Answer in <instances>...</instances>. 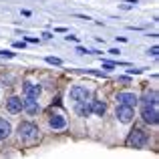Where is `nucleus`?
Segmentation results:
<instances>
[{
    "mask_svg": "<svg viewBox=\"0 0 159 159\" xmlns=\"http://www.w3.org/2000/svg\"><path fill=\"white\" fill-rule=\"evenodd\" d=\"M18 139L24 145H34L40 141V129L39 125H34L32 121H24L18 125Z\"/></svg>",
    "mask_w": 159,
    "mask_h": 159,
    "instance_id": "f257e3e1",
    "label": "nucleus"
},
{
    "mask_svg": "<svg viewBox=\"0 0 159 159\" xmlns=\"http://www.w3.org/2000/svg\"><path fill=\"white\" fill-rule=\"evenodd\" d=\"M145 143H147V135H145L143 129H133L131 133H129L127 137V145L129 147H145Z\"/></svg>",
    "mask_w": 159,
    "mask_h": 159,
    "instance_id": "f03ea898",
    "label": "nucleus"
},
{
    "mask_svg": "<svg viewBox=\"0 0 159 159\" xmlns=\"http://www.w3.org/2000/svg\"><path fill=\"white\" fill-rule=\"evenodd\" d=\"M141 115H143V121L149 125H157L159 123V111L157 105H143L141 109Z\"/></svg>",
    "mask_w": 159,
    "mask_h": 159,
    "instance_id": "7ed1b4c3",
    "label": "nucleus"
},
{
    "mask_svg": "<svg viewBox=\"0 0 159 159\" xmlns=\"http://www.w3.org/2000/svg\"><path fill=\"white\" fill-rule=\"evenodd\" d=\"M48 125H51L52 131H61V129H65V127H66V119H65V115H61L58 111H52V113H51V117H48Z\"/></svg>",
    "mask_w": 159,
    "mask_h": 159,
    "instance_id": "20e7f679",
    "label": "nucleus"
},
{
    "mask_svg": "<svg viewBox=\"0 0 159 159\" xmlns=\"http://www.w3.org/2000/svg\"><path fill=\"white\" fill-rule=\"evenodd\" d=\"M133 117H135L133 107H127V105H119L117 107V119H119L121 123H131Z\"/></svg>",
    "mask_w": 159,
    "mask_h": 159,
    "instance_id": "39448f33",
    "label": "nucleus"
},
{
    "mask_svg": "<svg viewBox=\"0 0 159 159\" xmlns=\"http://www.w3.org/2000/svg\"><path fill=\"white\" fill-rule=\"evenodd\" d=\"M89 89L87 87H83V85H75L73 89H70V99H73L75 103H79V101H87L89 99Z\"/></svg>",
    "mask_w": 159,
    "mask_h": 159,
    "instance_id": "423d86ee",
    "label": "nucleus"
},
{
    "mask_svg": "<svg viewBox=\"0 0 159 159\" xmlns=\"http://www.w3.org/2000/svg\"><path fill=\"white\" fill-rule=\"evenodd\" d=\"M117 103L119 105H127V107H133L135 109V105L139 103V99H137L135 93H117Z\"/></svg>",
    "mask_w": 159,
    "mask_h": 159,
    "instance_id": "0eeeda50",
    "label": "nucleus"
},
{
    "mask_svg": "<svg viewBox=\"0 0 159 159\" xmlns=\"http://www.w3.org/2000/svg\"><path fill=\"white\" fill-rule=\"evenodd\" d=\"M22 111H26L28 115H39V113H40V107H39V103H36V99L24 97L22 99Z\"/></svg>",
    "mask_w": 159,
    "mask_h": 159,
    "instance_id": "6e6552de",
    "label": "nucleus"
},
{
    "mask_svg": "<svg viewBox=\"0 0 159 159\" xmlns=\"http://www.w3.org/2000/svg\"><path fill=\"white\" fill-rule=\"evenodd\" d=\"M22 93H24V97L39 99V95H40V85H39V83H30V81H26V83L22 85Z\"/></svg>",
    "mask_w": 159,
    "mask_h": 159,
    "instance_id": "1a4fd4ad",
    "label": "nucleus"
},
{
    "mask_svg": "<svg viewBox=\"0 0 159 159\" xmlns=\"http://www.w3.org/2000/svg\"><path fill=\"white\" fill-rule=\"evenodd\" d=\"M6 109L10 113H20V111H22V99H20V97H10L6 101Z\"/></svg>",
    "mask_w": 159,
    "mask_h": 159,
    "instance_id": "9d476101",
    "label": "nucleus"
},
{
    "mask_svg": "<svg viewBox=\"0 0 159 159\" xmlns=\"http://www.w3.org/2000/svg\"><path fill=\"white\" fill-rule=\"evenodd\" d=\"M75 111H77V115H81V117L91 115V103H89V99H87V101H79L77 107H75Z\"/></svg>",
    "mask_w": 159,
    "mask_h": 159,
    "instance_id": "9b49d317",
    "label": "nucleus"
},
{
    "mask_svg": "<svg viewBox=\"0 0 159 159\" xmlns=\"http://www.w3.org/2000/svg\"><path fill=\"white\" fill-rule=\"evenodd\" d=\"M105 111H107V105H105V103H101V101H93V103H91V113H93V115H99V117H101Z\"/></svg>",
    "mask_w": 159,
    "mask_h": 159,
    "instance_id": "f8f14e48",
    "label": "nucleus"
},
{
    "mask_svg": "<svg viewBox=\"0 0 159 159\" xmlns=\"http://www.w3.org/2000/svg\"><path fill=\"white\" fill-rule=\"evenodd\" d=\"M143 105H157V91H147L143 95Z\"/></svg>",
    "mask_w": 159,
    "mask_h": 159,
    "instance_id": "ddd939ff",
    "label": "nucleus"
},
{
    "mask_svg": "<svg viewBox=\"0 0 159 159\" xmlns=\"http://www.w3.org/2000/svg\"><path fill=\"white\" fill-rule=\"evenodd\" d=\"M8 135H10V123L0 119V139H6Z\"/></svg>",
    "mask_w": 159,
    "mask_h": 159,
    "instance_id": "4468645a",
    "label": "nucleus"
},
{
    "mask_svg": "<svg viewBox=\"0 0 159 159\" xmlns=\"http://www.w3.org/2000/svg\"><path fill=\"white\" fill-rule=\"evenodd\" d=\"M47 62H48V65H54V66H61L62 65V61H61V58H57V57H47Z\"/></svg>",
    "mask_w": 159,
    "mask_h": 159,
    "instance_id": "2eb2a0df",
    "label": "nucleus"
},
{
    "mask_svg": "<svg viewBox=\"0 0 159 159\" xmlns=\"http://www.w3.org/2000/svg\"><path fill=\"white\" fill-rule=\"evenodd\" d=\"M77 52L79 54H91L93 51H89V48H85V47H77Z\"/></svg>",
    "mask_w": 159,
    "mask_h": 159,
    "instance_id": "dca6fc26",
    "label": "nucleus"
},
{
    "mask_svg": "<svg viewBox=\"0 0 159 159\" xmlns=\"http://www.w3.org/2000/svg\"><path fill=\"white\" fill-rule=\"evenodd\" d=\"M0 57H6V58H12V57H14V52H10V51H0Z\"/></svg>",
    "mask_w": 159,
    "mask_h": 159,
    "instance_id": "f3484780",
    "label": "nucleus"
},
{
    "mask_svg": "<svg viewBox=\"0 0 159 159\" xmlns=\"http://www.w3.org/2000/svg\"><path fill=\"white\" fill-rule=\"evenodd\" d=\"M149 52H151V57H157V52H159V48H157V47H153V48H151V51H149Z\"/></svg>",
    "mask_w": 159,
    "mask_h": 159,
    "instance_id": "a211bd4d",
    "label": "nucleus"
},
{
    "mask_svg": "<svg viewBox=\"0 0 159 159\" xmlns=\"http://www.w3.org/2000/svg\"><path fill=\"white\" fill-rule=\"evenodd\" d=\"M125 2H131V4H135V2H137V0H125Z\"/></svg>",
    "mask_w": 159,
    "mask_h": 159,
    "instance_id": "6ab92c4d",
    "label": "nucleus"
}]
</instances>
